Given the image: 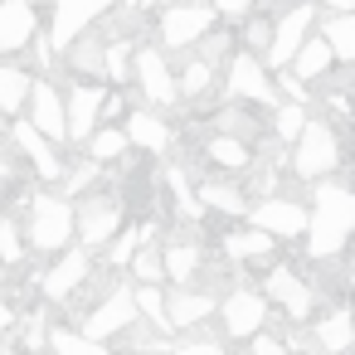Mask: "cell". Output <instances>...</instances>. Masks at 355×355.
I'll return each instance as SVG.
<instances>
[{
	"mask_svg": "<svg viewBox=\"0 0 355 355\" xmlns=\"http://www.w3.org/2000/svg\"><path fill=\"white\" fill-rule=\"evenodd\" d=\"M355 224V195L340 180H316L311 214H306V253L311 258H336L350 239Z\"/></svg>",
	"mask_w": 355,
	"mask_h": 355,
	"instance_id": "obj_1",
	"label": "cell"
},
{
	"mask_svg": "<svg viewBox=\"0 0 355 355\" xmlns=\"http://www.w3.org/2000/svg\"><path fill=\"white\" fill-rule=\"evenodd\" d=\"M297 151H292V171L302 175V180H331V171L340 166V137H336V127L331 122H311L306 117V127H302V137L292 141Z\"/></svg>",
	"mask_w": 355,
	"mask_h": 355,
	"instance_id": "obj_2",
	"label": "cell"
},
{
	"mask_svg": "<svg viewBox=\"0 0 355 355\" xmlns=\"http://www.w3.org/2000/svg\"><path fill=\"white\" fill-rule=\"evenodd\" d=\"M30 243L44 253H64L73 243V205L64 195H35L30 200V224H25Z\"/></svg>",
	"mask_w": 355,
	"mask_h": 355,
	"instance_id": "obj_3",
	"label": "cell"
},
{
	"mask_svg": "<svg viewBox=\"0 0 355 355\" xmlns=\"http://www.w3.org/2000/svg\"><path fill=\"white\" fill-rule=\"evenodd\" d=\"M137 326V306H132V287H112L98 306H88L83 316H78V336H88V340H112V336H122V331H132Z\"/></svg>",
	"mask_w": 355,
	"mask_h": 355,
	"instance_id": "obj_4",
	"label": "cell"
},
{
	"mask_svg": "<svg viewBox=\"0 0 355 355\" xmlns=\"http://www.w3.org/2000/svg\"><path fill=\"white\" fill-rule=\"evenodd\" d=\"M156 30H161L166 49H190V44H200L214 30V10L200 6V0H171V6L161 10V20H156Z\"/></svg>",
	"mask_w": 355,
	"mask_h": 355,
	"instance_id": "obj_5",
	"label": "cell"
},
{
	"mask_svg": "<svg viewBox=\"0 0 355 355\" xmlns=\"http://www.w3.org/2000/svg\"><path fill=\"white\" fill-rule=\"evenodd\" d=\"M117 229H122V205L107 200V195H88V200L73 209V239H78L83 253H88V248H107Z\"/></svg>",
	"mask_w": 355,
	"mask_h": 355,
	"instance_id": "obj_6",
	"label": "cell"
},
{
	"mask_svg": "<svg viewBox=\"0 0 355 355\" xmlns=\"http://www.w3.org/2000/svg\"><path fill=\"white\" fill-rule=\"evenodd\" d=\"M117 0H54V30H49V49H69L78 35H88Z\"/></svg>",
	"mask_w": 355,
	"mask_h": 355,
	"instance_id": "obj_7",
	"label": "cell"
},
{
	"mask_svg": "<svg viewBox=\"0 0 355 355\" xmlns=\"http://www.w3.org/2000/svg\"><path fill=\"white\" fill-rule=\"evenodd\" d=\"M258 297H263V302H272L287 321H306V316H311V282H306V277H297V272H292V268H282V263L263 277V292H258Z\"/></svg>",
	"mask_w": 355,
	"mask_h": 355,
	"instance_id": "obj_8",
	"label": "cell"
},
{
	"mask_svg": "<svg viewBox=\"0 0 355 355\" xmlns=\"http://www.w3.org/2000/svg\"><path fill=\"white\" fill-rule=\"evenodd\" d=\"M214 311H219V321H224V336L248 340V336H258V331H263V321H268V311H272V306H268L253 287H234Z\"/></svg>",
	"mask_w": 355,
	"mask_h": 355,
	"instance_id": "obj_9",
	"label": "cell"
},
{
	"mask_svg": "<svg viewBox=\"0 0 355 355\" xmlns=\"http://www.w3.org/2000/svg\"><path fill=\"white\" fill-rule=\"evenodd\" d=\"M306 35H311V6H292V10L272 25V35H268V54H263L258 64H263V69H287Z\"/></svg>",
	"mask_w": 355,
	"mask_h": 355,
	"instance_id": "obj_10",
	"label": "cell"
},
{
	"mask_svg": "<svg viewBox=\"0 0 355 355\" xmlns=\"http://www.w3.org/2000/svg\"><path fill=\"white\" fill-rule=\"evenodd\" d=\"M132 73H137V83H141V93H146L151 107H171L180 98L175 93V73H171V64H166L161 49H137L132 54Z\"/></svg>",
	"mask_w": 355,
	"mask_h": 355,
	"instance_id": "obj_11",
	"label": "cell"
},
{
	"mask_svg": "<svg viewBox=\"0 0 355 355\" xmlns=\"http://www.w3.org/2000/svg\"><path fill=\"white\" fill-rule=\"evenodd\" d=\"M229 93L234 98H248V103H263V107H277V83L268 78V69L258 64V54H234L229 59Z\"/></svg>",
	"mask_w": 355,
	"mask_h": 355,
	"instance_id": "obj_12",
	"label": "cell"
},
{
	"mask_svg": "<svg viewBox=\"0 0 355 355\" xmlns=\"http://www.w3.org/2000/svg\"><path fill=\"white\" fill-rule=\"evenodd\" d=\"M103 88H93V83H78L69 98H64V137L69 141H88L93 132H98V122H103Z\"/></svg>",
	"mask_w": 355,
	"mask_h": 355,
	"instance_id": "obj_13",
	"label": "cell"
},
{
	"mask_svg": "<svg viewBox=\"0 0 355 355\" xmlns=\"http://www.w3.org/2000/svg\"><path fill=\"white\" fill-rule=\"evenodd\" d=\"M25 107H30V117H25V122H30L49 146H54V141H69V137H64V93H59L49 78H44V83H30Z\"/></svg>",
	"mask_w": 355,
	"mask_h": 355,
	"instance_id": "obj_14",
	"label": "cell"
},
{
	"mask_svg": "<svg viewBox=\"0 0 355 355\" xmlns=\"http://www.w3.org/2000/svg\"><path fill=\"white\" fill-rule=\"evenodd\" d=\"M40 35V15H35V0H0V59L30 49Z\"/></svg>",
	"mask_w": 355,
	"mask_h": 355,
	"instance_id": "obj_15",
	"label": "cell"
},
{
	"mask_svg": "<svg viewBox=\"0 0 355 355\" xmlns=\"http://www.w3.org/2000/svg\"><path fill=\"white\" fill-rule=\"evenodd\" d=\"M253 229L258 234H268L272 243L277 239H297V234H306V209L297 205V200H263V205H253Z\"/></svg>",
	"mask_w": 355,
	"mask_h": 355,
	"instance_id": "obj_16",
	"label": "cell"
},
{
	"mask_svg": "<svg viewBox=\"0 0 355 355\" xmlns=\"http://www.w3.org/2000/svg\"><path fill=\"white\" fill-rule=\"evenodd\" d=\"M88 272H93L88 253H83V248H64V258L40 277V287H44V297H49V302H69V297L88 282Z\"/></svg>",
	"mask_w": 355,
	"mask_h": 355,
	"instance_id": "obj_17",
	"label": "cell"
},
{
	"mask_svg": "<svg viewBox=\"0 0 355 355\" xmlns=\"http://www.w3.org/2000/svg\"><path fill=\"white\" fill-rule=\"evenodd\" d=\"M214 297L209 292H190V287H175V292H166V321L171 326H200V321H209L214 316Z\"/></svg>",
	"mask_w": 355,
	"mask_h": 355,
	"instance_id": "obj_18",
	"label": "cell"
},
{
	"mask_svg": "<svg viewBox=\"0 0 355 355\" xmlns=\"http://www.w3.org/2000/svg\"><path fill=\"white\" fill-rule=\"evenodd\" d=\"M15 146L30 156V166H35L44 180H64V161L54 156V146H49V141H44L30 122H15Z\"/></svg>",
	"mask_w": 355,
	"mask_h": 355,
	"instance_id": "obj_19",
	"label": "cell"
},
{
	"mask_svg": "<svg viewBox=\"0 0 355 355\" xmlns=\"http://www.w3.org/2000/svg\"><path fill=\"white\" fill-rule=\"evenodd\" d=\"M331 64H336V59H331V49H326L316 35H306V40H302V49L292 54V78H297L302 88H311V83H321V78L331 73Z\"/></svg>",
	"mask_w": 355,
	"mask_h": 355,
	"instance_id": "obj_20",
	"label": "cell"
},
{
	"mask_svg": "<svg viewBox=\"0 0 355 355\" xmlns=\"http://www.w3.org/2000/svg\"><path fill=\"white\" fill-rule=\"evenodd\" d=\"M122 137H127V146H141V151H156V156L171 146V127H166L156 112H146V107L127 117V132H122Z\"/></svg>",
	"mask_w": 355,
	"mask_h": 355,
	"instance_id": "obj_21",
	"label": "cell"
},
{
	"mask_svg": "<svg viewBox=\"0 0 355 355\" xmlns=\"http://www.w3.org/2000/svg\"><path fill=\"white\" fill-rule=\"evenodd\" d=\"M311 340H316V350H326V355H345V350H350V311H345V306H331V311L311 326Z\"/></svg>",
	"mask_w": 355,
	"mask_h": 355,
	"instance_id": "obj_22",
	"label": "cell"
},
{
	"mask_svg": "<svg viewBox=\"0 0 355 355\" xmlns=\"http://www.w3.org/2000/svg\"><path fill=\"white\" fill-rule=\"evenodd\" d=\"M316 40L331 49L336 64H350V59H355V15H326Z\"/></svg>",
	"mask_w": 355,
	"mask_h": 355,
	"instance_id": "obj_23",
	"label": "cell"
},
{
	"mask_svg": "<svg viewBox=\"0 0 355 355\" xmlns=\"http://www.w3.org/2000/svg\"><path fill=\"white\" fill-rule=\"evenodd\" d=\"M195 205H200V209H214V214H234V219L248 209L243 190H234L229 180H205V185H200V195H195Z\"/></svg>",
	"mask_w": 355,
	"mask_h": 355,
	"instance_id": "obj_24",
	"label": "cell"
},
{
	"mask_svg": "<svg viewBox=\"0 0 355 355\" xmlns=\"http://www.w3.org/2000/svg\"><path fill=\"white\" fill-rule=\"evenodd\" d=\"M277 243L268 239V234H258V229H234V234H224V253L234 258V263H258V258H268Z\"/></svg>",
	"mask_w": 355,
	"mask_h": 355,
	"instance_id": "obj_25",
	"label": "cell"
},
{
	"mask_svg": "<svg viewBox=\"0 0 355 355\" xmlns=\"http://www.w3.org/2000/svg\"><path fill=\"white\" fill-rule=\"evenodd\" d=\"M25 98H30V73L15 69V64H0V112L20 117L25 112Z\"/></svg>",
	"mask_w": 355,
	"mask_h": 355,
	"instance_id": "obj_26",
	"label": "cell"
},
{
	"mask_svg": "<svg viewBox=\"0 0 355 355\" xmlns=\"http://www.w3.org/2000/svg\"><path fill=\"white\" fill-rule=\"evenodd\" d=\"M200 263H205V253H200V243H171L166 253H161V268H166V277L171 282H190L195 272H200Z\"/></svg>",
	"mask_w": 355,
	"mask_h": 355,
	"instance_id": "obj_27",
	"label": "cell"
},
{
	"mask_svg": "<svg viewBox=\"0 0 355 355\" xmlns=\"http://www.w3.org/2000/svg\"><path fill=\"white\" fill-rule=\"evenodd\" d=\"M205 156H209L214 166H224V171H248V166H253V146H248V141H234V137H209Z\"/></svg>",
	"mask_w": 355,
	"mask_h": 355,
	"instance_id": "obj_28",
	"label": "cell"
},
{
	"mask_svg": "<svg viewBox=\"0 0 355 355\" xmlns=\"http://www.w3.org/2000/svg\"><path fill=\"white\" fill-rule=\"evenodd\" d=\"M132 306H137V321L156 326L161 336L171 331V321H166V292L161 287H132Z\"/></svg>",
	"mask_w": 355,
	"mask_h": 355,
	"instance_id": "obj_29",
	"label": "cell"
},
{
	"mask_svg": "<svg viewBox=\"0 0 355 355\" xmlns=\"http://www.w3.org/2000/svg\"><path fill=\"white\" fill-rule=\"evenodd\" d=\"M151 234H156V224H132V229L112 234V243H107V263H112V268H127V263H132V253H137Z\"/></svg>",
	"mask_w": 355,
	"mask_h": 355,
	"instance_id": "obj_30",
	"label": "cell"
},
{
	"mask_svg": "<svg viewBox=\"0 0 355 355\" xmlns=\"http://www.w3.org/2000/svg\"><path fill=\"white\" fill-rule=\"evenodd\" d=\"M83 146H88V161L93 166H107V161H117L127 151V137H122V127H98Z\"/></svg>",
	"mask_w": 355,
	"mask_h": 355,
	"instance_id": "obj_31",
	"label": "cell"
},
{
	"mask_svg": "<svg viewBox=\"0 0 355 355\" xmlns=\"http://www.w3.org/2000/svg\"><path fill=\"white\" fill-rule=\"evenodd\" d=\"M64 54H69L73 73H103V40H93V30H88V35H78Z\"/></svg>",
	"mask_w": 355,
	"mask_h": 355,
	"instance_id": "obj_32",
	"label": "cell"
},
{
	"mask_svg": "<svg viewBox=\"0 0 355 355\" xmlns=\"http://www.w3.org/2000/svg\"><path fill=\"white\" fill-rule=\"evenodd\" d=\"M49 345H54V355H112L107 345H98V340L78 336L73 326H59V331H49Z\"/></svg>",
	"mask_w": 355,
	"mask_h": 355,
	"instance_id": "obj_33",
	"label": "cell"
},
{
	"mask_svg": "<svg viewBox=\"0 0 355 355\" xmlns=\"http://www.w3.org/2000/svg\"><path fill=\"white\" fill-rule=\"evenodd\" d=\"M137 277H141V287H161V277H166V268H161V248L146 239L137 253H132V263H127Z\"/></svg>",
	"mask_w": 355,
	"mask_h": 355,
	"instance_id": "obj_34",
	"label": "cell"
},
{
	"mask_svg": "<svg viewBox=\"0 0 355 355\" xmlns=\"http://www.w3.org/2000/svg\"><path fill=\"white\" fill-rule=\"evenodd\" d=\"M302 127H306V107H297V103H277V112H272V132H277V141H297Z\"/></svg>",
	"mask_w": 355,
	"mask_h": 355,
	"instance_id": "obj_35",
	"label": "cell"
},
{
	"mask_svg": "<svg viewBox=\"0 0 355 355\" xmlns=\"http://www.w3.org/2000/svg\"><path fill=\"white\" fill-rule=\"evenodd\" d=\"M103 78L107 83H127L132 78V49L127 44H103Z\"/></svg>",
	"mask_w": 355,
	"mask_h": 355,
	"instance_id": "obj_36",
	"label": "cell"
},
{
	"mask_svg": "<svg viewBox=\"0 0 355 355\" xmlns=\"http://www.w3.org/2000/svg\"><path fill=\"white\" fill-rule=\"evenodd\" d=\"M25 258V243H20V224L15 219H0V263L15 268Z\"/></svg>",
	"mask_w": 355,
	"mask_h": 355,
	"instance_id": "obj_37",
	"label": "cell"
},
{
	"mask_svg": "<svg viewBox=\"0 0 355 355\" xmlns=\"http://www.w3.org/2000/svg\"><path fill=\"white\" fill-rule=\"evenodd\" d=\"M209 83H214V69L209 64H185V78L175 83V93H190V98H200V93H209Z\"/></svg>",
	"mask_w": 355,
	"mask_h": 355,
	"instance_id": "obj_38",
	"label": "cell"
},
{
	"mask_svg": "<svg viewBox=\"0 0 355 355\" xmlns=\"http://www.w3.org/2000/svg\"><path fill=\"white\" fill-rule=\"evenodd\" d=\"M166 355H224V340H219V336H200V340H175V345H166Z\"/></svg>",
	"mask_w": 355,
	"mask_h": 355,
	"instance_id": "obj_39",
	"label": "cell"
},
{
	"mask_svg": "<svg viewBox=\"0 0 355 355\" xmlns=\"http://www.w3.org/2000/svg\"><path fill=\"white\" fill-rule=\"evenodd\" d=\"M209 10H214V15H229V20H239V15H253V10H258V0H214Z\"/></svg>",
	"mask_w": 355,
	"mask_h": 355,
	"instance_id": "obj_40",
	"label": "cell"
},
{
	"mask_svg": "<svg viewBox=\"0 0 355 355\" xmlns=\"http://www.w3.org/2000/svg\"><path fill=\"white\" fill-rule=\"evenodd\" d=\"M248 340H253L248 355H287V345H282L277 336H263V331H258V336H248Z\"/></svg>",
	"mask_w": 355,
	"mask_h": 355,
	"instance_id": "obj_41",
	"label": "cell"
},
{
	"mask_svg": "<svg viewBox=\"0 0 355 355\" xmlns=\"http://www.w3.org/2000/svg\"><path fill=\"white\" fill-rule=\"evenodd\" d=\"M268 35H272V25H268V20H253L243 40H248V49H268ZM248 49H243V54H248Z\"/></svg>",
	"mask_w": 355,
	"mask_h": 355,
	"instance_id": "obj_42",
	"label": "cell"
},
{
	"mask_svg": "<svg viewBox=\"0 0 355 355\" xmlns=\"http://www.w3.org/2000/svg\"><path fill=\"white\" fill-rule=\"evenodd\" d=\"M93 180H98V166H93V161H83V166L69 175V190H73V195H83V185H93Z\"/></svg>",
	"mask_w": 355,
	"mask_h": 355,
	"instance_id": "obj_43",
	"label": "cell"
},
{
	"mask_svg": "<svg viewBox=\"0 0 355 355\" xmlns=\"http://www.w3.org/2000/svg\"><path fill=\"white\" fill-rule=\"evenodd\" d=\"M44 345V316H30L25 321V350H40Z\"/></svg>",
	"mask_w": 355,
	"mask_h": 355,
	"instance_id": "obj_44",
	"label": "cell"
},
{
	"mask_svg": "<svg viewBox=\"0 0 355 355\" xmlns=\"http://www.w3.org/2000/svg\"><path fill=\"white\" fill-rule=\"evenodd\" d=\"M277 83H282V88H287V93H292V103H297V107H302V98H306V88H302V83H297V78H292V73H277Z\"/></svg>",
	"mask_w": 355,
	"mask_h": 355,
	"instance_id": "obj_45",
	"label": "cell"
},
{
	"mask_svg": "<svg viewBox=\"0 0 355 355\" xmlns=\"http://www.w3.org/2000/svg\"><path fill=\"white\" fill-rule=\"evenodd\" d=\"M10 326H15V306L0 297V331H10Z\"/></svg>",
	"mask_w": 355,
	"mask_h": 355,
	"instance_id": "obj_46",
	"label": "cell"
},
{
	"mask_svg": "<svg viewBox=\"0 0 355 355\" xmlns=\"http://www.w3.org/2000/svg\"><path fill=\"white\" fill-rule=\"evenodd\" d=\"M321 6H326L331 15H350V10H355V0H321Z\"/></svg>",
	"mask_w": 355,
	"mask_h": 355,
	"instance_id": "obj_47",
	"label": "cell"
},
{
	"mask_svg": "<svg viewBox=\"0 0 355 355\" xmlns=\"http://www.w3.org/2000/svg\"><path fill=\"white\" fill-rule=\"evenodd\" d=\"M0 180H10V161L6 156H0Z\"/></svg>",
	"mask_w": 355,
	"mask_h": 355,
	"instance_id": "obj_48",
	"label": "cell"
},
{
	"mask_svg": "<svg viewBox=\"0 0 355 355\" xmlns=\"http://www.w3.org/2000/svg\"><path fill=\"white\" fill-rule=\"evenodd\" d=\"M122 6H146V0H122Z\"/></svg>",
	"mask_w": 355,
	"mask_h": 355,
	"instance_id": "obj_49",
	"label": "cell"
},
{
	"mask_svg": "<svg viewBox=\"0 0 355 355\" xmlns=\"http://www.w3.org/2000/svg\"><path fill=\"white\" fill-rule=\"evenodd\" d=\"M127 355H141V350H127Z\"/></svg>",
	"mask_w": 355,
	"mask_h": 355,
	"instance_id": "obj_50",
	"label": "cell"
},
{
	"mask_svg": "<svg viewBox=\"0 0 355 355\" xmlns=\"http://www.w3.org/2000/svg\"><path fill=\"white\" fill-rule=\"evenodd\" d=\"M0 355H6V350H0Z\"/></svg>",
	"mask_w": 355,
	"mask_h": 355,
	"instance_id": "obj_51",
	"label": "cell"
}]
</instances>
